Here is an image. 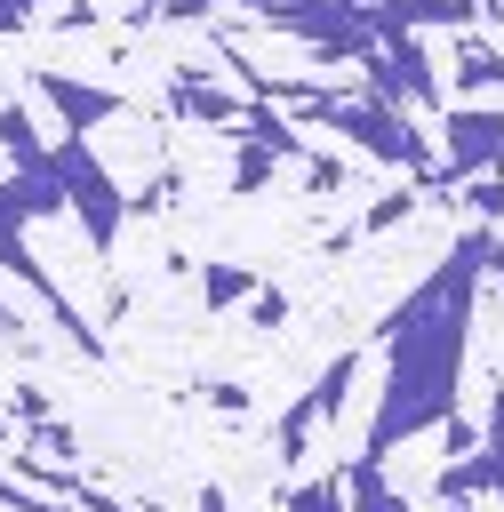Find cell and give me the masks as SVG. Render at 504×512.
<instances>
[{
  "instance_id": "obj_1",
  "label": "cell",
  "mask_w": 504,
  "mask_h": 512,
  "mask_svg": "<svg viewBox=\"0 0 504 512\" xmlns=\"http://www.w3.org/2000/svg\"><path fill=\"white\" fill-rule=\"evenodd\" d=\"M504 272V248L488 224H472L408 296L400 312H384L376 344H384V392L368 416V440L352 464H384L400 440L456 424V376H464V344H472V312H480V280Z\"/></svg>"
},
{
  "instance_id": "obj_2",
  "label": "cell",
  "mask_w": 504,
  "mask_h": 512,
  "mask_svg": "<svg viewBox=\"0 0 504 512\" xmlns=\"http://www.w3.org/2000/svg\"><path fill=\"white\" fill-rule=\"evenodd\" d=\"M296 120H320V128H336L344 144L376 152L384 168L432 176V144H424V128H416L408 112H392V104L360 96V88H304V96H296Z\"/></svg>"
},
{
  "instance_id": "obj_3",
  "label": "cell",
  "mask_w": 504,
  "mask_h": 512,
  "mask_svg": "<svg viewBox=\"0 0 504 512\" xmlns=\"http://www.w3.org/2000/svg\"><path fill=\"white\" fill-rule=\"evenodd\" d=\"M48 168H56V184H64V208H80V232H88V248H104V240L120 232V216H128V192L112 184V168L88 152V136H64V144H48Z\"/></svg>"
},
{
  "instance_id": "obj_4",
  "label": "cell",
  "mask_w": 504,
  "mask_h": 512,
  "mask_svg": "<svg viewBox=\"0 0 504 512\" xmlns=\"http://www.w3.org/2000/svg\"><path fill=\"white\" fill-rule=\"evenodd\" d=\"M264 24H280L288 40L320 48V64H360L376 48V24H368V0H288L272 8Z\"/></svg>"
},
{
  "instance_id": "obj_5",
  "label": "cell",
  "mask_w": 504,
  "mask_h": 512,
  "mask_svg": "<svg viewBox=\"0 0 504 512\" xmlns=\"http://www.w3.org/2000/svg\"><path fill=\"white\" fill-rule=\"evenodd\" d=\"M360 96L392 104V112H440V80H432V56L416 32H392L360 56Z\"/></svg>"
},
{
  "instance_id": "obj_6",
  "label": "cell",
  "mask_w": 504,
  "mask_h": 512,
  "mask_svg": "<svg viewBox=\"0 0 504 512\" xmlns=\"http://www.w3.org/2000/svg\"><path fill=\"white\" fill-rule=\"evenodd\" d=\"M504 160V112L496 104H464V112H448V160H432V176L424 184H464V176H480V168H496Z\"/></svg>"
},
{
  "instance_id": "obj_7",
  "label": "cell",
  "mask_w": 504,
  "mask_h": 512,
  "mask_svg": "<svg viewBox=\"0 0 504 512\" xmlns=\"http://www.w3.org/2000/svg\"><path fill=\"white\" fill-rule=\"evenodd\" d=\"M32 96L64 120V136H88L96 120H112V112H120V96H112V88H88V80H64V72H32Z\"/></svg>"
},
{
  "instance_id": "obj_8",
  "label": "cell",
  "mask_w": 504,
  "mask_h": 512,
  "mask_svg": "<svg viewBox=\"0 0 504 512\" xmlns=\"http://www.w3.org/2000/svg\"><path fill=\"white\" fill-rule=\"evenodd\" d=\"M176 112L184 120H216V128H248V112L256 104H240V96H224V88H208V80H192V72H176Z\"/></svg>"
},
{
  "instance_id": "obj_9",
  "label": "cell",
  "mask_w": 504,
  "mask_h": 512,
  "mask_svg": "<svg viewBox=\"0 0 504 512\" xmlns=\"http://www.w3.org/2000/svg\"><path fill=\"white\" fill-rule=\"evenodd\" d=\"M448 80H456L464 96H488V88H504V48H496V40H456V56H448Z\"/></svg>"
},
{
  "instance_id": "obj_10",
  "label": "cell",
  "mask_w": 504,
  "mask_h": 512,
  "mask_svg": "<svg viewBox=\"0 0 504 512\" xmlns=\"http://www.w3.org/2000/svg\"><path fill=\"white\" fill-rule=\"evenodd\" d=\"M344 512H408V496L384 480V464H344Z\"/></svg>"
},
{
  "instance_id": "obj_11",
  "label": "cell",
  "mask_w": 504,
  "mask_h": 512,
  "mask_svg": "<svg viewBox=\"0 0 504 512\" xmlns=\"http://www.w3.org/2000/svg\"><path fill=\"white\" fill-rule=\"evenodd\" d=\"M0 152H8V168H40V128H32V112H24V96H0Z\"/></svg>"
},
{
  "instance_id": "obj_12",
  "label": "cell",
  "mask_w": 504,
  "mask_h": 512,
  "mask_svg": "<svg viewBox=\"0 0 504 512\" xmlns=\"http://www.w3.org/2000/svg\"><path fill=\"white\" fill-rule=\"evenodd\" d=\"M288 512H344V472L296 480V488H288Z\"/></svg>"
},
{
  "instance_id": "obj_13",
  "label": "cell",
  "mask_w": 504,
  "mask_h": 512,
  "mask_svg": "<svg viewBox=\"0 0 504 512\" xmlns=\"http://www.w3.org/2000/svg\"><path fill=\"white\" fill-rule=\"evenodd\" d=\"M232 176H240V192H256V184H272V152H264V144H240V160H232Z\"/></svg>"
},
{
  "instance_id": "obj_14",
  "label": "cell",
  "mask_w": 504,
  "mask_h": 512,
  "mask_svg": "<svg viewBox=\"0 0 504 512\" xmlns=\"http://www.w3.org/2000/svg\"><path fill=\"white\" fill-rule=\"evenodd\" d=\"M480 456L504 472V376H496V400H488V432H480Z\"/></svg>"
},
{
  "instance_id": "obj_15",
  "label": "cell",
  "mask_w": 504,
  "mask_h": 512,
  "mask_svg": "<svg viewBox=\"0 0 504 512\" xmlns=\"http://www.w3.org/2000/svg\"><path fill=\"white\" fill-rule=\"evenodd\" d=\"M232 296H256V280H248V272H224V264H216V272H208V304H232Z\"/></svg>"
},
{
  "instance_id": "obj_16",
  "label": "cell",
  "mask_w": 504,
  "mask_h": 512,
  "mask_svg": "<svg viewBox=\"0 0 504 512\" xmlns=\"http://www.w3.org/2000/svg\"><path fill=\"white\" fill-rule=\"evenodd\" d=\"M304 176H312L320 192H336V184H344V160H336V152H304Z\"/></svg>"
},
{
  "instance_id": "obj_17",
  "label": "cell",
  "mask_w": 504,
  "mask_h": 512,
  "mask_svg": "<svg viewBox=\"0 0 504 512\" xmlns=\"http://www.w3.org/2000/svg\"><path fill=\"white\" fill-rule=\"evenodd\" d=\"M408 208H416V192H384V200L368 208V232H384V224H400Z\"/></svg>"
},
{
  "instance_id": "obj_18",
  "label": "cell",
  "mask_w": 504,
  "mask_h": 512,
  "mask_svg": "<svg viewBox=\"0 0 504 512\" xmlns=\"http://www.w3.org/2000/svg\"><path fill=\"white\" fill-rule=\"evenodd\" d=\"M472 208H480V216H504V184H480V192H472Z\"/></svg>"
},
{
  "instance_id": "obj_19",
  "label": "cell",
  "mask_w": 504,
  "mask_h": 512,
  "mask_svg": "<svg viewBox=\"0 0 504 512\" xmlns=\"http://www.w3.org/2000/svg\"><path fill=\"white\" fill-rule=\"evenodd\" d=\"M240 8H256V16H272V8H288V0H240Z\"/></svg>"
}]
</instances>
